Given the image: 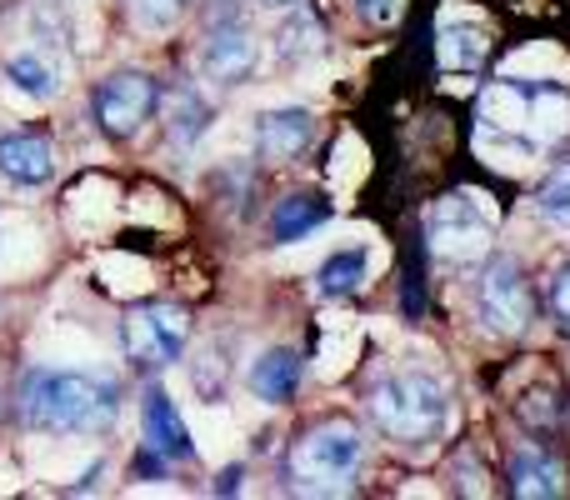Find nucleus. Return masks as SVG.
<instances>
[{"mask_svg":"<svg viewBox=\"0 0 570 500\" xmlns=\"http://www.w3.org/2000/svg\"><path fill=\"white\" fill-rule=\"evenodd\" d=\"M551 315H556V325L570 335V265L551 281Z\"/></svg>","mask_w":570,"mask_h":500,"instance_id":"23","label":"nucleus"},{"mask_svg":"<svg viewBox=\"0 0 570 500\" xmlns=\"http://www.w3.org/2000/svg\"><path fill=\"white\" fill-rule=\"evenodd\" d=\"M190 341V315L170 301H146L126 321V351L136 365H176Z\"/></svg>","mask_w":570,"mask_h":500,"instance_id":"7","label":"nucleus"},{"mask_svg":"<svg viewBox=\"0 0 570 500\" xmlns=\"http://www.w3.org/2000/svg\"><path fill=\"white\" fill-rule=\"evenodd\" d=\"M0 176L20 190H36L56 180V146L40 130H10L0 136Z\"/></svg>","mask_w":570,"mask_h":500,"instance_id":"10","label":"nucleus"},{"mask_svg":"<svg viewBox=\"0 0 570 500\" xmlns=\"http://www.w3.org/2000/svg\"><path fill=\"white\" fill-rule=\"evenodd\" d=\"M256 66H261V36L246 20L216 26L206 36V46H200V76L210 86H240V80L256 76Z\"/></svg>","mask_w":570,"mask_h":500,"instance_id":"8","label":"nucleus"},{"mask_svg":"<svg viewBox=\"0 0 570 500\" xmlns=\"http://www.w3.org/2000/svg\"><path fill=\"white\" fill-rule=\"evenodd\" d=\"M126 6H130V20H136L146 36H170L180 10H186V0H126Z\"/></svg>","mask_w":570,"mask_h":500,"instance_id":"20","label":"nucleus"},{"mask_svg":"<svg viewBox=\"0 0 570 500\" xmlns=\"http://www.w3.org/2000/svg\"><path fill=\"white\" fill-rule=\"evenodd\" d=\"M6 86L16 90L20 100H56L60 96V70L50 66V56L46 50H36V46H26V50H16V56H6Z\"/></svg>","mask_w":570,"mask_h":500,"instance_id":"14","label":"nucleus"},{"mask_svg":"<svg viewBox=\"0 0 570 500\" xmlns=\"http://www.w3.org/2000/svg\"><path fill=\"white\" fill-rule=\"evenodd\" d=\"M535 210H541L556 231H570V160L556 166L551 176L541 180V190H535Z\"/></svg>","mask_w":570,"mask_h":500,"instance_id":"19","label":"nucleus"},{"mask_svg":"<svg viewBox=\"0 0 570 500\" xmlns=\"http://www.w3.org/2000/svg\"><path fill=\"white\" fill-rule=\"evenodd\" d=\"M355 10H361L365 26H391L401 16V0H355Z\"/></svg>","mask_w":570,"mask_h":500,"instance_id":"24","label":"nucleus"},{"mask_svg":"<svg viewBox=\"0 0 570 500\" xmlns=\"http://www.w3.org/2000/svg\"><path fill=\"white\" fill-rule=\"evenodd\" d=\"M475 315L495 335H521L535 321V291L515 255H491L475 281Z\"/></svg>","mask_w":570,"mask_h":500,"instance_id":"4","label":"nucleus"},{"mask_svg":"<svg viewBox=\"0 0 570 500\" xmlns=\"http://www.w3.org/2000/svg\"><path fill=\"white\" fill-rule=\"evenodd\" d=\"M166 130H170V146H196L200 136L210 130V106L196 86H180L176 96L166 100Z\"/></svg>","mask_w":570,"mask_h":500,"instance_id":"17","label":"nucleus"},{"mask_svg":"<svg viewBox=\"0 0 570 500\" xmlns=\"http://www.w3.org/2000/svg\"><path fill=\"white\" fill-rule=\"evenodd\" d=\"M120 391L90 371L36 365L20 381V415L40 435H96L116 421Z\"/></svg>","mask_w":570,"mask_h":500,"instance_id":"1","label":"nucleus"},{"mask_svg":"<svg viewBox=\"0 0 570 500\" xmlns=\"http://www.w3.org/2000/svg\"><path fill=\"white\" fill-rule=\"evenodd\" d=\"M371 281V251L365 246H351V251H335L331 261L315 271V291L325 301H341V295H355L361 285Z\"/></svg>","mask_w":570,"mask_h":500,"instance_id":"16","label":"nucleus"},{"mask_svg":"<svg viewBox=\"0 0 570 500\" xmlns=\"http://www.w3.org/2000/svg\"><path fill=\"white\" fill-rule=\"evenodd\" d=\"M566 491V471L556 455H546L541 445H531V451H515L511 455V496H561Z\"/></svg>","mask_w":570,"mask_h":500,"instance_id":"15","label":"nucleus"},{"mask_svg":"<svg viewBox=\"0 0 570 500\" xmlns=\"http://www.w3.org/2000/svg\"><path fill=\"white\" fill-rule=\"evenodd\" d=\"M140 425H146V451H156L160 461H190V455H196L186 421H180V411L170 405L166 391L146 395V415H140Z\"/></svg>","mask_w":570,"mask_h":500,"instance_id":"12","label":"nucleus"},{"mask_svg":"<svg viewBox=\"0 0 570 500\" xmlns=\"http://www.w3.org/2000/svg\"><path fill=\"white\" fill-rule=\"evenodd\" d=\"M301 375H305V361L291 351V345H271L250 361V395L266 405H285L295 391H301Z\"/></svg>","mask_w":570,"mask_h":500,"instance_id":"11","label":"nucleus"},{"mask_svg":"<svg viewBox=\"0 0 570 500\" xmlns=\"http://www.w3.org/2000/svg\"><path fill=\"white\" fill-rule=\"evenodd\" d=\"M570 136V90L561 86H525V140L551 146Z\"/></svg>","mask_w":570,"mask_h":500,"instance_id":"13","label":"nucleus"},{"mask_svg":"<svg viewBox=\"0 0 570 500\" xmlns=\"http://www.w3.org/2000/svg\"><path fill=\"white\" fill-rule=\"evenodd\" d=\"M491 231H495V216L485 210L481 196H471V190L435 200L431 216H425L431 251L445 255V261H471V255H481L491 246Z\"/></svg>","mask_w":570,"mask_h":500,"instance_id":"6","label":"nucleus"},{"mask_svg":"<svg viewBox=\"0 0 570 500\" xmlns=\"http://www.w3.org/2000/svg\"><path fill=\"white\" fill-rule=\"evenodd\" d=\"M160 110V86L146 70H116L110 80H100L96 96H90V116L96 130H106L110 140H130L156 120Z\"/></svg>","mask_w":570,"mask_h":500,"instance_id":"5","label":"nucleus"},{"mask_svg":"<svg viewBox=\"0 0 570 500\" xmlns=\"http://www.w3.org/2000/svg\"><path fill=\"white\" fill-rule=\"evenodd\" d=\"M321 50V20L305 10V16H291L281 26V56L285 60H305V56H315Z\"/></svg>","mask_w":570,"mask_h":500,"instance_id":"21","label":"nucleus"},{"mask_svg":"<svg viewBox=\"0 0 570 500\" xmlns=\"http://www.w3.org/2000/svg\"><path fill=\"white\" fill-rule=\"evenodd\" d=\"M481 56H485L481 30H445V36H441V60H445V66L471 70V66H481Z\"/></svg>","mask_w":570,"mask_h":500,"instance_id":"22","label":"nucleus"},{"mask_svg":"<svg viewBox=\"0 0 570 500\" xmlns=\"http://www.w3.org/2000/svg\"><path fill=\"white\" fill-rule=\"evenodd\" d=\"M315 140V116L301 106H276L266 116H256V150L271 160V166H291L311 150Z\"/></svg>","mask_w":570,"mask_h":500,"instance_id":"9","label":"nucleus"},{"mask_svg":"<svg viewBox=\"0 0 570 500\" xmlns=\"http://www.w3.org/2000/svg\"><path fill=\"white\" fill-rule=\"evenodd\" d=\"M261 6H295V0H261Z\"/></svg>","mask_w":570,"mask_h":500,"instance_id":"25","label":"nucleus"},{"mask_svg":"<svg viewBox=\"0 0 570 500\" xmlns=\"http://www.w3.org/2000/svg\"><path fill=\"white\" fill-rule=\"evenodd\" d=\"M325 216H331V206L315 196H285L276 206V216H271V236L281 241V246H291V241H305L315 226H325Z\"/></svg>","mask_w":570,"mask_h":500,"instance_id":"18","label":"nucleus"},{"mask_svg":"<svg viewBox=\"0 0 570 500\" xmlns=\"http://www.w3.org/2000/svg\"><path fill=\"white\" fill-rule=\"evenodd\" d=\"M361 451H365V441L351 421H325L295 441L291 476L305 491H335V486L351 481V471L361 465Z\"/></svg>","mask_w":570,"mask_h":500,"instance_id":"3","label":"nucleus"},{"mask_svg":"<svg viewBox=\"0 0 570 500\" xmlns=\"http://www.w3.org/2000/svg\"><path fill=\"white\" fill-rule=\"evenodd\" d=\"M371 421L395 445H431L451 425V395L431 371H395L371 385Z\"/></svg>","mask_w":570,"mask_h":500,"instance_id":"2","label":"nucleus"}]
</instances>
